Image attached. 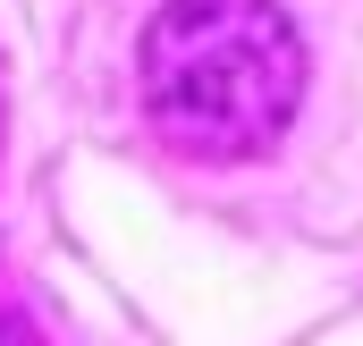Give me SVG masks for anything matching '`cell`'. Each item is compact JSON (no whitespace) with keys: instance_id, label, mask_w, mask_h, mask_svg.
I'll use <instances>...</instances> for the list:
<instances>
[{"instance_id":"obj_1","label":"cell","mask_w":363,"mask_h":346,"mask_svg":"<svg viewBox=\"0 0 363 346\" xmlns=\"http://www.w3.org/2000/svg\"><path fill=\"white\" fill-rule=\"evenodd\" d=\"M135 68L152 127L194 161L271 152L304 101V43L279 0H169Z\"/></svg>"}]
</instances>
